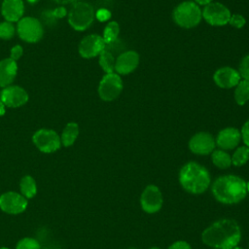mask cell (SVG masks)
<instances>
[{
	"label": "cell",
	"mask_w": 249,
	"mask_h": 249,
	"mask_svg": "<svg viewBox=\"0 0 249 249\" xmlns=\"http://www.w3.org/2000/svg\"><path fill=\"white\" fill-rule=\"evenodd\" d=\"M105 42L102 36L97 34H89L85 36L79 43L78 52L84 58H92L101 53L105 49Z\"/></svg>",
	"instance_id": "cell-13"
},
{
	"label": "cell",
	"mask_w": 249,
	"mask_h": 249,
	"mask_svg": "<svg viewBox=\"0 0 249 249\" xmlns=\"http://www.w3.org/2000/svg\"><path fill=\"white\" fill-rule=\"evenodd\" d=\"M246 188H247V193H249V181L246 182Z\"/></svg>",
	"instance_id": "cell-40"
},
{
	"label": "cell",
	"mask_w": 249,
	"mask_h": 249,
	"mask_svg": "<svg viewBox=\"0 0 249 249\" xmlns=\"http://www.w3.org/2000/svg\"><path fill=\"white\" fill-rule=\"evenodd\" d=\"M69 25L76 31H84L88 29L95 18L93 7L83 1H77L72 4L67 14Z\"/></svg>",
	"instance_id": "cell-4"
},
{
	"label": "cell",
	"mask_w": 249,
	"mask_h": 249,
	"mask_svg": "<svg viewBox=\"0 0 249 249\" xmlns=\"http://www.w3.org/2000/svg\"><path fill=\"white\" fill-rule=\"evenodd\" d=\"M241 139V134L235 127H226L222 129L217 137L215 143L222 150H231L235 148Z\"/></svg>",
	"instance_id": "cell-18"
},
{
	"label": "cell",
	"mask_w": 249,
	"mask_h": 249,
	"mask_svg": "<svg viewBox=\"0 0 249 249\" xmlns=\"http://www.w3.org/2000/svg\"><path fill=\"white\" fill-rule=\"evenodd\" d=\"M18 74V63L10 57L0 60V88L11 86Z\"/></svg>",
	"instance_id": "cell-19"
},
{
	"label": "cell",
	"mask_w": 249,
	"mask_h": 249,
	"mask_svg": "<svg viewBox=\"0 0 249 249\" xmlns=\"http://www.w3.org/2000/svg\"><path fill=\"white\" fill-rule=\"evenodd\" d=\"M27 91L20 86L11 85L3 89L0 92V99L8 108H18L25 105L28 101Z\"/></svg>",
	"instance_id": "cell-10"
},
{
	"label": "cell",
	"mask_w": 249,
	"mask_h": 249,
	"mask_svg": "<svg viewBox=\"0 0 249 249\" xmlns=\"http://www.w3.org/2000/svg\"><path fill=\"white\" fill-rule=\"evenodd\" d=\"M216 146L213 136L208 132L196 133L189 141V149L196 155H208Z\"/></svg>",
	"instance_id": "cell-14"
},
{
	"label": "cell",
	"mask_w": 249,
	"mask_h": 249,
	"mask_svg": "<svg viewBox=\"0 0 249 249\" xmlns=\"http://www.w3.org/2000/svg\"><path fill=\"white\" fill-rule=\"evenodd\" d=\"M27 204V198L16 192H6L0 196V209L8 214L22 213Z\"/></svg>",
	"instance_id": "cell-12"
},
{
	"label": "cell",
	"mask_w": 249,
	"mask_h": 249,
	"mask_svg": "<svg viewBox=\"0 0 249 249\" xmlns=\"http://www.w3.org/2000/svg\"><path fill=\"white\" fill-rule=\"evenodd\" d=\"M232 249H243L242 247H239V246H235L234 248H232Z\"/></svg>",
	"instance_id": "cell-41"
},
{
	"label": "cell",
	"mask_w": 249,
	"mask_h": 249,
	"mask_svg": "<svg viewBox=\"0 0 249 249\" xmlns=\"http://www.w3.org/2000/svg\"><path fill=\"white\" fill-rule=\"evenodd\" d=\"M202 17L210 24L214 26H222L229 23L231 18L230 10L223 4L211 2L203 9Z\"/></svg>",
	"instance_id": "cell-9"
},
{
	"label": "cell",
	"mask_w": 249,
	"mask_h": 249,
	"mask_svg": "<svg viewBox=\"0 0 249 249\" xmlns=\"http://www.w3.org/2000/svg\"><path fill=\"white\" fill-rule=\"evenodd\" d=\"M234 99L238 105H244L249 100V82L241 80L235 87Z\"/></svg>",
	"instance_id": "cell-24"
},
{
	"label": "cell",
	"mask_w": 249,
	"mask_h": 249,
	"mask_svg": "<svg viewBox=\"0 0 249 249\" xmlns=\"http://www.w3.org/2000/svg\"><path fill=\"white\" fill-rule=\"evenodd\" d=\"M68 14V11L66 10L65 7L63 6H58L53 10H48V11H45L42 15L43 18L45 19L46 22L48 23H53L55 22L58 18H64L66 17Z\"/></svg>",
	"instance_id": "cell-26"
},
{
	"label": "cell",
	"mask_w": 249,
	"mask_h": 249,
	"mask_svg": "<svg viewBox=\"0 0 249 249\" xmlns=\"http://www.w3.org/2000/svg\"><path fill=\"white\" fill-rule=\"evenodd\" d=\"M6 113V106L5 104L2 102V100L0 99V117L4 116Z\"/></svg>",
	"instance_id": "cell-37"
},
{
	"label": "cell",
	"mask_w": 249,
	"mask_h": 249,
	"mask_svg": "<svg viewBox=\"0 0 249 249\" xmlns=\"http://www.w3.org/2000/svg\"><path fill=\"white\" fill-rule=\"evenodd\" d=\"M32 141L36 148L45 154L56 152L61 147L60 136L50 128H40L32 135Z\"/></svg>",
	"instance_id": "cell-7"
},
{
	"label": "cell",
	"mask_w": 249,
	"mask_h": 249,
	"mask_svg": "<svg viewBox=\"0 0 249 249\" xmlns=\"http://www.w3.org/2000/svg\"><path fill=\"white\" fill-rule=\"evenodd\" d=\"M98 56H99L98 63H99L100 67L102 68V70L106 74L114 73L115 72V61H116L114 54L111 52H109L108 50L104 49Z\"/></svg>",
	"instance_id": "cell-22"
},
{
	"label": "cell",
	"mask_w": 249,
	"mask_h": 249,
	"mask_svg": "<svg viewBox=\"0 0 249 249\" xmlns=\"http://www.w3.org/2000/svg\"><path fill=\"white\" fill-rule=\"evenodd\" d=\"M139 63V54L134 51H126L118 55L115 61L117 74L126 75L136 69Z\"/></svg>",
	"instance_id": "cell-15"
},
{
	"label": "cell",
	"mask_w": 249,
	"mask_h": 249,
	"mask_svg": "<svg viewBox=\"0 0 249 249\" xmlns=\"http://www.w3.org/2000/svg\"><path fill=\"white\" fill-rule=\"evenodd\" d=\"M248 246H249V244H248Z\"/></svg>",
	"instance_id": "cell-46"
},
{
	"label": "cell",
	"mask_w": 249,
	"mask_h": 249,
	"mask_svg": "<svg viewBox=\"0 0 249 249\" xmlns=\"http://www.w3.org/2000/svg\"><path fill=\"white\" fill-rule=\"evenodd\" d=\"M16 32V26L13 22L7 20L0 22V39L10 40L15 36Z\"/></svg>",
	"instance_id": "cell-28"
},
{
	"label": "cell",
	"mask_w": 249,
	"mask_h": 249,
	"mask_svg": "<svg viewBox=\"0 0 249 249\" xmlns=\"http://www.w3.org/2000/svg\"><path fill=\"white\" fill-rule=\"evenodd\" d=\"M19 189L21 195L26 198H31L35 196L37 193V185L34 178L30 175H25L20 179Z\"/></svg>",
	"instance_id": "cell-21"
},
{
	"label": "cell",
	"mask_w": 249,
	"mask_h": 249,
	"mask_svg": "<svg viewBox=\"0 0 249 249\" xmlns=\"http://www.w3.org/2000/svg\"><path fill=\"white\" fill-rule=\"evenodd\" d=\"M173 19L181 27L193 28L196 26L202 18L201 10L193 1H184L173 10Z\"/></svg>",
	"instance_id": "cell-5"
},
{
	"label": "cell",
	"mask_w": 249,
	"mask_h": 249,
	"mask_svg": "<svg viewBox=\"0 0 249 249\" xmlns=\"http://www.w3.org/2000/svg\"><path fill=\"white\" fill-rule=\"evenodd\" d=\"M211 2H212V0H195V3L202 5V6H206Z\"/></svg>",
	"instance_id": "cell-38"
},
{
	"label": "cell",
	"mask_w": 249,
	"mask_h": 249,
	"mask_svg": "<svg viewBox=\"0 0 249 249\" xmlns=\"http://www.w3.org/2000/svg\"><path fill=\"white\" fill-rule=\"evenodd\" d=\"M229 23L235 27V28H242L244 26V24L246 23V19L244 17H242L241 15H232L231 16L230 18V20H229Z\"/></svg>",
	"instance_id": "cell-31"
},
{
	"label": "cell",
	"mask_w": 249,
	"mask_h": 249,
	"mask_svg": "<svg viewBox=\"0 0 249 249\" xmlns=\"http://www.w3.org/2000/svg\"><path fill=\"white\" fill-rule=\"evenodd\" d=\"M17 34L26 43H37L44 36L42 22L34 17H22L17 22Z\"/></svg>",
	"instance_id": "cell-6"
},
{
	"label": "cell",
	"mask_w": 249,
	"mask_h": 249,
	"mask_svg": "<svg viewBox=\"0 0 249 249\" xmlns=\"http://www.w3.org/2000/svg\"><path fill=\"white\" fill-rule=\"evenodd\" d=\"M95 18L103 22V21H107L108 19H110L111 18V12L105 8H101V9H98L96 12H95Z\"/></svg>",
	"instance_id": "cell-32"
},
{
	"label": "cell",
	"mask_w": 249,
	"mask_h": 249,
	"mask_svg": "<svg viewBox=\"0 0 249 249\" xmlns=\"http://www.w3.org/2000/svg\"><path fill=\"white\" fill-rule=\"evenodd\" d=\"M238 72L244 80L249 82V54L245 55L240 61Z\"/></svg>",
	"instance_id": "cell-30"
},
{
	"label": "cell",
	"mask_w": 249,
	"mask_h": 249,
	"mask_svg": "<svg viewBox=\"0 0 249 249\" xmlns=\"http://www.w3.org/2000/svg\"><path fill=\"white\" fill-rule=\"evenodd\" d=\"M241 239V230L233 219H220L201 233V240L207 246L219 249H232Z\"/></svg>",
	"instance_id": "cell-1"
},
{
	"label": "cell",
	"mask_w": 249,
	"mask_h": 249,
	"mask_svg": "<svg viewBox=\"0 0 249 249\" xmlns=\"http://www.w3.org/2000/svg\"><path fill=\"white\" fill-rule=\"evenodd\" d=\"M168 249H192V247L187 241L178 240V241H175L174 243H172L168 247Z\"/></svg>",
	"instance_id": "cell-35"
},
{
	"label": "cell",
	"mask_w": 249,
	"mask_h": 249,
	"mask_svg": "<svg viewBox=\"0 0 249 249\" xmlns=\"http://www.w3.org/2000/svg\"><path fill=\"white\" fill-rule=\"evenodd\" d=\"M23 54V48L20 45H15L12 49H11V53H10V58L14 59L15 61L18 60Z\"/></svg>",
	"instance_id": "cell-33"
},
{
	"label": "cell",
	"mask_w": 249,
	"mask_h": 249,
	"mask_svg": "<svg viewBox=\"0 0 249 249\" xmlns=\"http://www.w3.org/2000/svg\"><path fill=\"white\" fill-rule=\"evenodd\" d=\"M150 249H160V248L159 247H151Z\"/></svg>",
	"instance_id": "cell-42"
},
{
	"label": "cell",
	"mask_w": 249,
	"mask_h": 249,
	"mask_svg": "<svg viewBox=\"0 0 249 249\" xmlns=\"http://www.w3.org/2000/svg\"><path fill=\"white\" fill-rule=\"evenodd\" d=\"M0 249H10V248H8V247H0Z\"/></svg>",
	"instance_id": "cell-43"
},
{
	"label": "cell",
	"mask_w": 249,
	"mask_h": 249,
	"mask_svg": "<svg viewBox=\"0 0 249 249\" xmlns=\"http://www.w3.org/2000/svg\"><path fill=\"white\" fill-rule=\"evenodd\" d=\"M98 95L104 101H112L116 99L123 90V81L119 74H105L98 85Z\"/></svg>",
	"instance_id": "cell-8"
},
{
	"label": "cell",
	"mask_w": 249,
	"mask_h": 249,
	"mask_svg": "<svg viewBox=\"0 0 249 249\" xmlns=\"http://www.w3.org/2000/svg\"><path fill=\"white\" fill-rule=\"evenodd\" d=\"M1 15L5 20L18 22L24 14V4L22 0H3L1 4Z\"/></svg>",
	"instance_id": "cell-17"
},
{
	"label": "cell",
	"mask_w": 249,
	"mask_h": 249,
	"mask_svg": "<svg viewBox=\"0 0 249 249\" xmlns=\"http://www.w3.org/2000/svg\"><path fill=\"white\" fill-rule=\"evenodd\" d=\"M240 134H241V138H242L245 146H247L249 148V120L242 125Z\"/></svg>",
	"instance_id": "cell-34"
},
{
	"label": "cell",
	"mask_w": 249,
	"mask_h": 249,
	"mask_svg": "<svg viewBox=\"0 0 249 249\" xmlns=\"http://www.w3.org/2000/svg\"><path fill=\"white\" fill-rule=\"evenodd\" d=\"M213 249H219V248H213Z\"/></svg>",
	"instance_id": "cell-44"
},
{
	"label": "cell",
	"mask_w": 249,
	"mask_h": 249,
	"mask_svg": "<svg viewBox=\"0 0 249 249\" xmlns=\"http://www.w3.org/2000/svg\"><path fill=\"white\" fill-rule=\"evenodd\" d=\"M129 249H135V248H129Z\"/></svg>",
	"instance_id": "cell-45"
},
{
	"label": "cell",
	"mask_w": 249,
	"mask_h": 249,
	"mask_svg": "<svg viewBox=\"0 0 249 249\" xmlns=\"http://www.w3.org/2000/svg\"><path fill=\"white\" fill-rule=\"evenodd\" d=\"M179 182L182 188L188 193L199 195L208 189L211 178L208 170L204 166L197 162L190 161L180 169Z\"/></svg>",
	"instance_id": "cell-3"
},
{
	"label": "cell",
	"mask_w": 249,
	"mask_h": 249,
	"mask_svg": "<svg viewBox=\"0 0 249 249\" xmlns=\"http://www.w3.org/2000/svg\"><path fill=\"white\" fill-rule=\"evenodd\" d=\"M240 74L235 69L225 66L219 68L213 76L215 84L222 89H230L236 87V85L240 82Z\"/></svg>",
	"instance_id": "cell-16"
},
{
	"label": "cell",
	"mask_w": 249,
	"mask_h": 249,
	"mask_svg": "<svg viewBox=\"0 0 249 249\" xmlns=\"http://www.w3.org/2000/svg\"><path fill=\"white\" fill-rule=\"evenodd\" d=\"M162 195L156 185H148L141 194L140 205L146 213L154 214L162 206Z\"/></svg>",
	"instance_id": "cell-11"
},
{
	"label": "cell",
	"mask_w": 249,
	"mask_h": 249,
	"mask_svg": "<svg viewBox=\"0 0 249 249\" xmlns=\"http://www.w3.org/2000/svg\"><path fill=\"white\" fill-rule=\"evenodd\" d=\"M120 33V25L117 21H109L103 30V40L105 44H110L118 39Z\"/></svg>",
	"instance_id": "cell-25"
},
{
	"label": "cell",
	"mask_w": 249,
	"mask_h": 249,
	"mask_svg": "<svg viewBox=\"0 0 249 249\" xmlns=\"http://www.w3.org/2000/svg\"><path fill=\"white\" fill-rule=\"evenodd\" d=\"M16 249H41L38 240L32 237H23L18 241Z\"/></svg>",
	"instance_id": "cell-29"
},
{
	"label": "cell",
	"mask_w": 249,
	"mask_h": 249,
	"mask_svg": "<svg viewBox=\"0 0 249 249\" xmlns=\"http://www.w3.org/2000/svg\"><path fill=\"white\" fill-rule=\"evenodd\" d=\"M79 135V125L77 123L71 122L68 123L65 127L63 128L61 135H60V140H61V145L64 147H70L72 146L76 139L78 138Z\"/></svg>",
	"instance_id": "cell-20"
},
{
	"label": "cell",
	"mask_w": 249,
	"mask_h": 249,
	"mask_svg": "<svg viewBox=\"0 0 249 249\" xmlns=\"http://www.w3.org/2000/svg\"><path fill=\"white\" fill-rule=\"evenodd\" d=\"M249 160V148L247 146L238 147L231 156V164L234 166H241Z\"/></svg>",
	"instance_id": "cell-27"
},
{
	"label": "cell",
	"mask_w": 249,
	"mask_h": 249,
	"mask_svg": "<svg viewBox=\"0 0 249 249\" xmlns=\"http://www.w3.org/2000/svg\"><path fill=\"white\" fill-rule=\"evenodd\" d=\"M211 192L219 202L234 204L246 196V182L236 175H223L214 181L211 186Z\"/></svg>",
	"instance_id": "cell-2"
},
{
	"label": "cell",
	"mask_w": 249,
	"mask_h": 249,
	"mask_svg": "<svg viewBox=\"0 0 249 249\" xmlns=\"http://www.w3.org/2000/svg\"><path fill=\"white\" fill-rule=\"evenodd\" d=\"M51 1H53V2L62 6V5H66V4H69V3H75V2H77L79 0H51Z\"/></svg>",
	"instance_id": "cell-36"
},
{
	"label": "cell",
	"mask_w": 249,
	"mask_h": 249,
	"mask_svg": "<svg viewBox=\"0 0 249 249\" xmlns=\"http://www.w3.org/2000/svg\"><path fill=\"white\" fill-rule=\"evenodd\" d=\"M29 4H36L39 0H26Z\"/></svg>",
	"instance_id": "cell-39"
},
{
	"label": "cell",
	"mask_w": 249,
	"mask_h": 249,
	"mask_svg": "<svg viewBox=\"0 0 249 249\" xmlns=\"http://www.w3.org/2000/svg\"><path fill=\"white\" fill-rule=\"evenodd\" d=\"M212 162L221 169L229 168L231 165V157L224 150H214L211 153Z\"/></svg>",
	"instance_id": "cell-23"
}]
</instances>
